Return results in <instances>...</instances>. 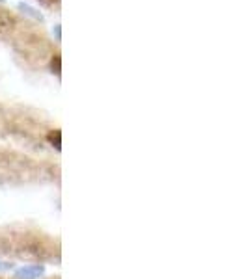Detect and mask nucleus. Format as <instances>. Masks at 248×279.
I'll use <instances>...</instances> for the list:
<instances>
[{"label":"nucleus","instance_id":"f257e3e1","mask_svg":"<svg viewBox=\"0 0 248 279\" xmlns=\"http://www.w3.org/2000/svg\"><path fill=\"white\" fill-rule=\"evenodd\" d=\"M19 10H21L22 13H27V15H30L32 19H36V21H39V22H43V21H45L43 15H41V13H39L38 10H34L32 6L24 4V2H19Z\"/></svg>","mask_w":248,"mask_h":279},{"label":"nucleus","instance_id":"f03ea898","mask_svg":"<svg viewBox=\"0 0 248 279\" xmlns=\"http://www.w3.org/2000/svg\"><path fill=\"white\" fill-rule=\"evenodd\" d=\"M43 268H39V266H34V268H27V270H21L19 272V277L21 279H36L38 275H41Z\"/></svg>","mask_w":248,"mask_h":279},{"label":"nucleus","instance_id":"7ed1b4c3","mask_svg":"<svg viewBox=\"0 0 248 279\" xmlns=\"http://www.w3.org/2000/svg\"><path fill=\"white\" fill-rule=\"evenodd\" d=\"M60 138H62V132H60V130H53V132H49V136H47V140H49L51 144H53L58 151H60V147H62V145H60Z\"/></svg>","mask_w":248,"mask_h":279},{"label":"nucleus","instance_id":"20e7f679","mask_svg":"<svg viewBox=\"0 0 248 279\" xmlns=\"http://www.w3.org/2000/svg\"><path fill=\"white\" fill-rule=\"evenodd\" d=\"M60 64H62V58H60L58 54L53 56V60H51V71H53L54 75H58V76H60Z\"/></svg>","mask_w":248,"mask_h":279},{"label":"nucleus","instance_id":"39448f33","mask_svg":"<svg viewBox=\"0 0 248 279\" xmlns=\"http://www.w3.org/2000/svg\"><path fill=\"white\" fill-rule=\"evenodd\" d=\"M54 34H56V38H62V32H60V26H54Z\"/></svg>","mask_w":248,"mask_h":279},{"label":"nucleus","instance_id":"423d86ee","mask_svg":"<svg viewBox=\"0 0 248 279\" xmlns=\"http://www.w3.org/2000/svg\"><path fill=\"white\" fill-rule=\"evenodd\" d=\"M8 268V264H0V270H6Z\"/></svg>","mask_w":248,"mask_h":279},{"label":"nucleus","instance_id":"0eeeda50","mask_svg":"<svg viewBox=\"0 0 248 279\" xmlns=\"http://www.w3.org/2000/svg\"><path fill=\"white\" fill-rule=\"evenodd\" d=\"M0 2H4V0H0Z\"/></svg>","mask_w":248,"mask_h":279}]
</instances>
